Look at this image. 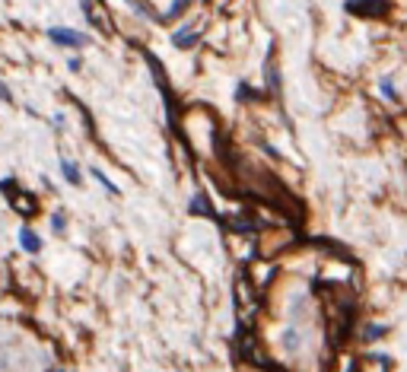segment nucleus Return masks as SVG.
Segmentation results:
<instances>
[{"label":"nucleus","mask_w":407,"mask_h":372,"mask_svg":"<svg viewBox=\"0 0 407 372\" xmlns=\"http://www.w3.org/2000/svg\"><path fill=\"white\" fill-rule=\"evenodd\" d=\"M80 67H83V61H80V58H70V61H67V71H73V73H76Z\"/></svg>","instance_id":"15"},{"label":"nucleus","mask_w":407,"mask_h":372,"mask_svg":"<svg viewBox=\"0 0 407 372\" xmlns=\"http://www.w3.org/2000/svg\"><path fill=\"white\" fill-rule=\"evenodd\" d=\"M89 175H93V179H95V181H99V185H102V188H105V191H108V194H118V185H114V181H112V179H108V175H105V172H102V169H89Z\"/></svg>","instance_id":"8"},{"label":"nucleus","mask_w":407,"mask_h":372,"mask_svg":"<svg viewBox=\"0 0 407 372\" xmlns=\"http://www.w3.org/2000/svg\"><path fill=\"white\" fill-rule=\"evenodd\" d=\"M51 232H57V236H61V232H67V217H64L61 210L51 213Z\"/></svg>","instance_id":"9"},{"label":"nucleus","mask_w":407,"mask_h":372,"mask_svg":"<svg viewBox=\"0 0 407 372\" xmlns=\"http://www.w3.org/2000/svg\"><path fill=\"white\" fill-rule=\"evenodd\" d=\"M299 344H302L299 331H296V328H286V331H283V347H286V353H296Z\"/></svg>","instance_id":"7"},{"label":"nucleus","mask_w":407,"mask_h":372,"mask_svg":"<svg viewBox=\"0 0 407 372\" xmlns=\"http://www.w3.org/2000/svg\"><path fill=\"white\" fill-rule=\"evenodd\" d=\"M191 0H172V7L165 10V20H172V16H178V13H184V7H188Z\"/></svg>","instance_id":"11"},{"label":"nucleus","mask_w":407,"mask_h":372,"mask_svg":"<svg viewBox=\"0 0 407 372\" xmlns=\"http://www.w3.org/2000/svg\"><path fill=\"white\" fill-rule=\"evenodd\" d=\"M379 92H382V96H385V99H398V90H394L391 77H385V80H382V83H379Z\"/></svg>","instance_id":"10"},{"label":"nucleus","mask_w":407,"mask_h":372,"mask_svg":"<svg viewBox=\"0 0 407 372\" xmlns=\"http://www.w3.org/2000/svg\"><path fill=\"white\" fill-rule=\"evenodd\" d=\"M61 179L67 181V185L80 188V185H83V172H80V166H76L73 160H61Z\"/></svg>","instance_id":"4"},{"label":"nucleus","mask_w":407,"mask_h":372,"mask_svg":"<svg viewBox=\"0 0 407 372\" xmlns=\"http://www.w3.org/2000/svg\"><path fill=\"white\" fill-rule=\"evenodd\" d=\"M16 242H19V248L25 251V255H42V236H38L32 226H19V232H16Z\"/></svg>","instance_id":"2"},{"label":"nucleus","mask_w":407,"mask_h":372,"mask_svg":"<svg viewBox=\"0 0 407 372\" xmlns=\"http://www.w3.org/2000/svg\"><path fill=\"white\" fill-rule=\"evenodd\" d=\"M51 372H67V369H51Z\"/></svg>","instance_id":"16"},{"label":"nucleus","mask_w":407,"mask_h":372,"mask_svg":"<svg viewBox=\"0 0 407 372\" xmlns=\"http://www.w3.org/2000/svg\"><path fill=\"white\" fill-rule=\"evenodd\" d=\"M382 334H385V328H382V325H369L362 337H366V340H375V337H382Z\"/></svg>","instance_id":"13"},{"label":"nucleus","mask_w":407,"mask_h":372,"mask_svg":"<svg viewBox=\"0 0 407 372\" xmlns=\"http://www.w3.org/2000/svg\"><path fill=\"white\" fill-rule=\"evenodd\" d=\"M48 42L57 48H86L89 45V35L86 32H76L70 26H51L48 29Z\"/></svg>","instance_id":"1"},{"label":"nucleus","mask_w":407,"mask_h":372,"mask_svg":"<svg viewBox=\"0 0 407 372\" xmlns=\"http://www.w3.org/2000/svg\"><path fill=\"white\" fill-rule=\"evenodd\" d=\"M191 210H194V213H210V204H207V198H201V194H197V198L191 200Z\"/></svg>","instance_id":"12"},{"label":"nucleus","mask_w":407,"mask_h":372,"mask_svg":"<svg viewBox=\"0 0 407 372\" xmlns=\"http://www.w3.org/2000/svg\"><path fill=\"white\" fill-rule=\"evenodd\" d=\"M347 10H356V13H366V16H379L382 10H385V4H379V0H350Z\"/></svg>","instance_id":"5"},{"label":"nucleus","mask_w":407,"mask_h":372,"mask_svg":"<svg viewBox=\"0 0 407 372\" xmlns=\"http://www.w3.org/2000/svg\"><path fill=\"white\" fill-rule=\"evenodd\" d=\"M0 102H13V92H10V90H6V86H4V83H0Z\"/></svg>","instance_id":"14"},{"label":"nucleus","mask_w":407,"mask_h":372,"mask_svg":"<svg viewBox=\"0 0 407 372\" xmlns=\"http://www.w3.org/2000/svg\"><path fill=\"white\" fill-rule=\"evenodd\" d=\"M83 13H86V20L93 23L95 29H108V20H105V10H99V4L95 0H80Z\"/></svg>","instance_id":"3"},{"label":"nucleus","mask_w":407,"mask_h":372,"mask_svg":"<svg viewBox=\"0 0 407 372\" xmlns=\"http://www.w3.org/2000/svg\"><path fill=\"white\" fill-rule=\"evenodd\" d=\"M194 42H197V35L191 32V29H178V32L172 35V45H175V48H191Z\"/></svg>","instance_id":"6"}]
</instances>
